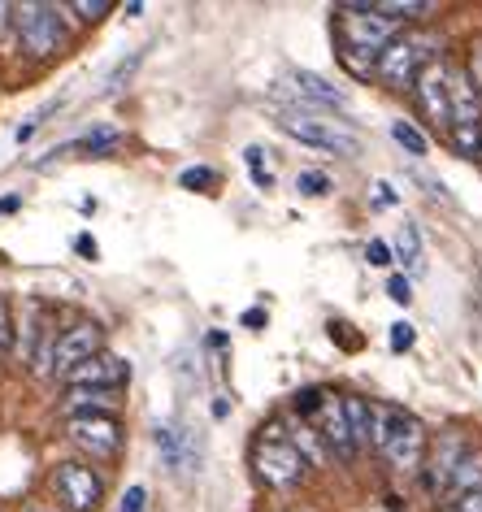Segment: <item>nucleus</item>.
I'll return each mask as SVG.
<instances>
[{"instance_id": "58836bf2", "label": "nucleus", "mask_w": 482, "mask_h": 512, "mask_svg": "<svg viewBox=\"0 0 482 512\" xmlns=\"http://www.w3.org/2000/svg\"><path fill=\"white\" fill-rule=\"evenodd\" d=\"M0 512H5V508H0Z\"/></svg>"}, {"instance_id": "f704fd0d", "label": "nucleus", "mask_w": 482, "mask_h": 512, "mask_svg": "<svg viewBox=\"0 0 482 512\" xmlns=\"http://www.w3.org/2000/svg\"><path fill=\"white\" fill-rule=\"evenodd\" d=\"M239 322H244V326H248V330H261V326H265V322H270V317H265V309H248V313H244V317H239Z\"/></svg>"}, {"instance_id": "9b49d317", "label": "nucleus", "mask_w": 482, "mask_h": 512, "mask_svg": "<svg viewBox=\"0 0 482 512\" xmlns=\"http://www.w3.org/2000/svg\"><path fill=\"white\" fill-rule=\"evenodd\" d=\"M413 96H417V109H422V118H430L439 131H448V61H443V57L430 61V66L417 74Z\"/></svg>"}, {"instance_id": "6ab92c4d", "label": "nucleus", "mask_w": 482, "mask_h": 512, "mask_svg": "<svg viewBox=\"0 0 482 512\" xmlns=\"http://www.w3.org/2000/svg\"><path fill=\"white\" fill-rule=\"evenodd\" d=\"M391 261H400L409 274H422V265H426V256H422V230H417L413 222H400L396 243H391Z\"/></svg>"}, {"instance_id": "473e14b6", "label": "nucleus", "mask_w": 482, "mask_h": 512, "mask_svg": "<svg viewBox=\"0 0 482 512\" xmlns=\"http://www.w3.org/2000/svg\"><path fill=\"white\" fill-rule=\"evenodd\" d=\"M387 296L396 300V304H409V300H413V287H409V278H404V274H396V278H391V283H387Z\"/></svg>"}, {"instance_id": "4468645a", "label": "nucleus", "mask_w": 482, "mask_h": 512, "mask_svg": "<svg viewBox=\"0 0 482 512\" xmlns=\"http://www.w3.org/2000/svg\"><path fill=\"white\" fill-rule=\"evenodd\" d=\"M344 400V417H348V434L357 452H378V404L365 395H339Z\"/></svg>"}, {"instance_id": "2eb2a0df", "label": "nucleus", "mask_w": 482, "mask_h": 512, "mask_svg": "<svg viewBox=\"0 0 482 512\" xmlns=\"http://www.w3.org/2000/svg\"><path fill=\"white\" fill-rule=\"evenodd\" d=\"M61 408H66V417H83V413H109V417H118V408H122V391L70 387V391H66V400H61Z\"/></svg>"}, {"instance_id": "412c9836", "label": "nucleus", "mask_w": 482, "mask_h": 512, "mask_svg": "<svg viewBox=\"0 0 482 512\" xmlns=\"http://www.w3.org/2000/svg\"><path fill=\"white\" fill-rule=\"evenodd\" d=\"M391 139L409 152V157H426L430 152V139L422 135V126H413L409 118H400V122H391Z\"/></svg>"}, {"instance_id": "a211bd4d", "label": "nucleus", "mask_w": 482, "mask_h": 512, "mask_svg": "<svg viewBox=\"0 0 482 512\" xmlns=\"http://www.w3.org/2000/svg\"><path fill=\"white\" fill-rule=\"evenodd\" d=\"M482 486V447H474L461 465H456V473H452V482H448V491H443V499H439V508L443 504H456L461 495H469V491H478Z\"/></svg>"}, {"instance_id": "e433bc0d", "label": "nucleus", "mask_w": 482, "mask_h": 512, "mask_svg": "<svg viewBox=\"0 0 482 512\" xmlns=\"http://www.w3.org/2000/svg\"><path fill=\"white\" fill-rule=\"evenodd\" d=\"M378 204H396V191H391V183H378Z\"/></svg>"}, {"instance_id": "cd10ccee", "label": "nucleus", "mask_w": 482, "mask_h": 512, "mask_svg": "<svg viewBox=\"0 0 482 512\" xmlns=\"http://www.w3.org/2000/svg\"><path fill=\"white\" fill-rule=\"evenodd\" d=\"M322 395H326V391L309 387V391H296V395H291V404H296V413H300V417H313V413H317V404H322Z\"/></svg>"}, {"instance_id": "72a5a7b5", "label": "nucleus", "mask_w": 482, "mask_h": 512, "mask_svg": "<svg viewBox=\"0 0 482 512\" xmlns=\"http://www.w3.org/2000/svg\"><path fill=\"white\" fill-rule=\"evenodd\" d=\"M22 512H66V508H57L53 499H27V504H22Z\"/></svg>"}, {"instance_id": "f03ea898", "label": "nucleus", "mask_w": 482, "mask_h": 512, "mask_svg": "<svg viewBox=\"0 0 482 512\" xmlns=\"http://www.w3.org/2000/svg\"><path fill=\"white\" fill-rule=\"evenodd\" d=\"M430 452L426 426L404 408L378 404V456L387 460L396 473H422Z\"/></svg>"}, {"instance_id": "7ed1b4c3", "label": "nucleus", "mask_w": 482, "mask_h": 512, "mask_svg": "<svg viewBox=\"0 0 482 512\" xmlns=\"http://www.w3.org/2000/svg\"><path fill=\"white\" fill-rule=\"evenodd\" d=\"M18 48L31 61H53L66 53V14L61 5H14Z\"/></svg>"}, {"instance_id": "0eeeda50", "label": "nucleus", "mask_w": 482, "mask_h": 512, "mask_svg": "<svg viewBox=\"0 0 482 512\" xmlns=\"http://www.w3.org/2000/svg\"><path fill=\"white\" fill-rule=\"evenodd\" d=\"M48 486H53V504L66 512L105 508V478H100L96 465H87V460H61V465H53Z\"/></svg>"}, {"instance_id": "6e6552de", "label": "nucleus", "mask_w": 482, "mask_h": 512, "mask_svg": "<svg viewBox=\"0 0 482 512\" xmlns=\"http://www.w3.org/2000/svg\"><path fill=\"white\" fill-rule=\"evenodd\" d=\"M66 439L79 447V460L87 465H118L122 456V417L109 413H83V417H66Z\"/></svg>"}, {"instance_id": "dca6fc26", "label": "nucleus", "mask_w": 482, "mask_h": 512, "mask_svg": "<svg viewBox=\"0 0 482 512\" xmlns=\"http://www.w3.org/2000/svg\"><path fill=\"white\" fill-rule=\"evenodd\" d=\"M291 83H296L300 96L317 100V105H331V109H344V105H348V92H344V87H335L331 79H322V74H313V70H296V74H291Z\"/></svg>"}, {"instance_id": "393cba45", "label": "nucleus", "mask_w": 482, "mask_h": 512, "mask_svg": "<svg viewBox=\"0 0 482 512\" xmlns=\"http://www.w3.org/2000/svg\"><path fill=\"white\" fill-rule=\"evenodd\" d=\"M109 0H74V5H61V14H74L79 22H100L109 14Z\"/></svg>"}, {"instance_id": "4c0bfd02", "label": "nucleus", "mask_w": 482, "mask_h": 512, "mask_svg": "<svg viewBox=\"0 0 482 512\" xmlns=\"http://www.w3.org/2000/svg\"><path fill=\"white\" fill-rule=\"evenodd\" d=\"M18 209H22L18 196H5V200H0V213H18Z\"/></svg>"}, {"instance_id": "f257e3e1", "label": "nucleus", "mask_w": 482, "mask_h": 512, "mask_svg": "<svg viewBox=\"0 0 482 512\" xmlns=\"http://www.w3.org/2000/svg\"><path fill=\"white\" fill-rule=\"evenodd\" d=\"M400 35L396 22H387L383 14H374V5L361 0H344L335 5V40H339V57L352 74H374L378 57L387 53V44Z\"/></svg>"}, {"instance_id": "a878e982", "label": "nucleus", "mask_w": 482, "mask_h": 512, "mask_svg": "<svg viewBox=\"0 0 482 512\" xmlns=\"http://www.w3.org/2000/svg\"><path fill=\"white\" fill-rule=\"evenodd\" d=\"M244 161H248V174H252V183H257L261 191H270V187H274V174H270V165H265L261 148H244Z\"/></svg>"}, {"instance_id": "c9c22d12", "label": "nucleus", "mask_w": 482, "mask_h": 512, "mask_svg": "<svg viewBox=\"0 0 482 512\" xmlns=\"http://www.w3.org/2000/svg\"><path fill=\"white\" fill-rule=\"evenodd\" d=\"M74 248H79V252L87 256V261H96V252H100V248H96V239H92V235H79V239H74Z\"/></svg>"}, {"instance_id": "7c9ffc66", "label": "nucleus", "mask_w": 482, "mask_h": 512, "mask_svg": "<svg viewBox=\"0 0 482 512\" xmlns=\"http://www.w3.org/2000/svg\"><path fill=\"white\" fill-rule=\"evenodd\" d=\"M439 512H482V486L478 491H469V495H461L456 504H443Z\"/></svg>"}, {"instance_id": "39448f33", "label": "nucleus", "mask_w": 482, "mask_h": 512, "mask_svg": "<svg viewBox=\"0 0 482 512\" xmlns=\"http://www.w3.org/2000/svg\"><path fill=\"white\" fill-rule=\"evenodd\" d=\"M252 469L270 491H296L304 473H309V460L296 452V443L283 434V426H270V434L252 447Z\"/></svg>"}, {"instance_id": "4be33fe9", "label": "nucleus", "mask_w": 482, "mask_h": 512, "mask_svg": "<svg viewBox=\"0 0 482 512\" xmlns=\"http://www.w3.org/2000/svg\"><path fill=\"white\" fill-rule=\"evenodd\" d=\"M14 356V309H9V296L0 291V369Z\"/></svg>"}, {"instance_id": "5701e85b", "label": "nucleus", "mask_w": 482, "mask_h": 512, "mask_svg": "<svg viewBox=\"0 0 482 512\" xmlns=\"http://www.w3.org/2000/svg\"><path fill=\"white\" fill-rule=\"evenodd\" d=\"M296 187H300V196H309V200H322V196H331V178H326L322 170H300L296 178Z\"/></svg>"}, {"instance_id": "f3484780", "label": "nucleus", "mask_w": 482, "mask_h": 512, "mask_svg": "<svg viewBox=\"0 0 482 512\" xmlns=\"http://www.w3.org/2000/svg\"><path fill=\"white\" fill-rule=\"evenodd\" d=\"M122 131H113V126H96V131H87L83 139H74V144L66 148H53L57 157L61 152H74V157H109V152H118L122 148Z\"/></svg>"}, {"instance_id": "423d86ee", "label": "nucleus", "mask_w": 482, "mask_h": 512, "mask_svg": "<svg viewBox=\"0 0 482 512\" xmlns=\"http://www.w3.org/2000/svg\"><path fill=\"white\" fill-rule=\"evenodd\" d=\"M278 126L300 139V144L309 148H326V152H344V157H357L361 152V135L344 126L339 118H322L317 109H283L278 113Z\"/></svg>"}, {"instance_id": "9d476101", "label": "nucleus", "mask_w": 482, "mask_h": 512, "mask_svg": "<svg viewBox=\"0 0 482 512\" xmlns=\"http://www.w3.org/2000/svg\"><path fill=\"white\" fill-rule=\"evenodd\" d=\"M105 348V330L96 322H74L57 335V348H53V369H48V378H66L70 369H79L83 361H92V356Z\"/></svg>"}, {"instance_id": "c756f323", "label": "nucleus", "mask_w": 482, "mask_h": 512, "mask_svg": "<svg viewBox=\"0 0 482 512\" xmlns=\"http://www.w3.org/2000/svg\"><path fill=\"white\" fill-rule=\"evenodd\" d=\"M365 261L370 265H391V243L387 239H370L365 243Z\"/></svg>"}, {"instance_id": "bb28decb", "label": "nucleus", "mask_w": 482, "mask_h": 512, "mask_svg": "<svg viewBox=\"0 0 482 512\" xmlns=\"http://www.w3.org/2000/svg\"><path fill=\"white\" fill-rule=\"evenodd\" d=\"M18 48V31H14V5L0 0V57H9Z\"/></svg>"}, {"instance_id": "aec40b11", "label": "nucleus", "mask_w": 482, "mask_h": 512, "mask_svg": "<svg viewBox=\"0 0 482 512\" xmlns=\"http://www.w3.org/2000/svg\"><path fill=\"white\" fill-rule=\"evenodd\" d=\"M374 14H383L387 22L404 27V22L430 18V14H435V5H430V0H374Z\"/></svg>"}, {"instance_id": "1a4fd4ad", "label": "nucleus", "mask_w": 482, "mask_h": 512, "mask_svg": "<svg viewBox=\"0 0 482 512\" xmlns=\"http://www.w3.org/2000/svg\"><path fill=\"white\" fill-rule=\"evenodd\" d=\"M469 452H474V443L465 439V430H443L439 443H430L426 465H422V486H426V495L435 499V504L443 499V491H448L456 465H461Z\"/></svg>"}, {"instance_id": "2f4dec72", "label": "nucleus", "mask_w": 482, "mask_h": 512, "mask_svg": "<svg viewBox=\"0 0 482 512\" xmlns=\"http://www.w3.org/2000/svg\"><path fill=\"white\" fill-rule=\"evenodd\" d=\"M144 504H148V491H144V486H131V491L122 495L118 512H144Z\"/></svg>"}, {"instance_id": "c85d7f7f", "label": "nucleus", "mask_w": 482, "mask_h": 512, "mask_svg": "<svg viewBox=\"0 0 482 512\" xmlns=\"http://www.w3.org/2000/svg\"><path fill=\"white\" fill-rule=\"evenodd\" d=\"M417 343V330L409 326V322H396L391 326V352H409Z\"/></svg>"}, {"instance_id": "b1692460", "label": "nucleus", "mask_w": 482, "mask_h": 512, "mask_svg": "<svg viewBox=\"0 0 482 512\" xmlns=\"http://www.w3.org/2000/svg\"><path fill=\"white\" fill-rule=\"evenodd\" d=\"M179 187H187V191H213V187H218V170H209V165H192V170L179 174Z\"/></svg>"}, {"instance_id": "ddd939ff", "label": "nucleus", "mask_w": 482, "mask_h": 512, "mask_svg": "<svg viewBox=\"0 0 482 512\" xmlns=\"http://www.w3.org/2000/svg\"><path fill=\"white\" fill-rule=\"evenodd\" d=\"M126 378H131V365H126L122 356L105 352V348H100L92 361H83L79 369H70L66 374L70 387H100V391H122Z\"/></svg>"}, {"instance_id": "20e7f679", "label": "nucleus", "mask_w": 482, "mask_h": 512, "mask_svg": "<svg viewBox=\"0 0 482 512\" xmlns=\"http://www.w3.org/2000/svg\"><path fill=\"white\" fill-rule=\"evenodd\" d=\"M435 48H439V40L430 31H400L396 40L387 44V53L378 57L374 74L391 87V92H404V87H413L417 74L435 61Z\"/></svg>"}, {"instance_id": "f8f14e48", "label": "nucleus", "mask_w": 482, "mask_h": 512, "mask_svg": "<svg viewBox=\"0 0 482 512\" xmlns=\"http://www.w3.org/2000/svg\"><path fill=\"white\" fill-rule=\"evenodd\" d=\"M309 421H317V434H322L326 452H335L344 465L357 460V447H352V434H348V417H344V400H339V395L326 391L322 404H317V413Z\"/></svg>"}]
</instances>
